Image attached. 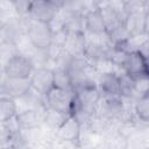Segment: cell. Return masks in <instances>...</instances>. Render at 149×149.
I'll use <instances>...</instances> for the list:
<instances>
[{
	"label": "cell",
	"mask_w": 149,
	"mask_h": 149,
	"mask_svg": "<svg viewBox=\"0 0 149 149\" xmlns=\"http://www.w3.org/2000/svg\"><path fill=\"white\" fill-rule=\"evenodd\" d=\"M84 21H85V31L87 33L97 34V33L106 31L101 12H100V8L98 7L87 12L84 15Z\"/></svg>",
	"instance_id": "2e32d148"
},
{
	"label": "cell",
	"mask_w": 149,
	"mask_h": 149,
	"mask_svg": "<svg viewBox=\"0 0 149 149\" xmlns=\"http://www.w3.org/2000/svg\"><path fill=\"white\" fill-rule=\"evenodd\" d=\"M47 107L36 109H26L16 113V118L21 129H30L43 125Z\"/></svg>",
	"instance_id": "7c38bea8"
},
{
	"label": "cell",
	"mask_w": 149,
	"mask_h": 149,
	"mask_svg": "<svg viewBox=\"0 0 149 149\" xmlns=\"http://www.w3.org/2000/svg\"><path fill=\"white\" fill-rule=\"evenodd\" d=\"M93 1H94V3L97 5V7H99V6H100V5L104 2V0H93Z\"/></svg>",
	"instance_id": "836d02e7"
},
{
	"label": "cell",
	"mask_w": 149,
	"mask_h": 149,
	"mask_svg": "<svg viewBox=\"0 0 149 149\" xmlns=\"http://www.w3.org/2000/svg\"><path fill=\"white\" fill-rule=\"evenodd\" d=\"M48 1H49L50 3H52L54 6H56L57 8H62L66 0H48Z\"/></svg>",
	"instance_id": "1f68e13d"
},
{
	"label": "cell",
	"mask_w": 149,
	"mask_h": 149,
	"mask_svg": "<svg viewBox=\"0 0 149 149\" xmlns=\"http://www.w3.org/2000/svg\"><path fill=\"white\" fill-rule=\"evenodd\" d=\"M97 85L101 94L120 95L119 94V73L105 72L97 77Z\"/></svg>",
	"instance_id": "9a60e30c"
},
{
	"label": "cell",
	"mask_w": 149,
	"mask_h": 149,
	"mask_svg": "<svg viewBox=\"0 0 149 149\" xmlns=\"http://www.w3.org/2000/svg\"><path fill=\"white\" fill-rule=\"evenodd\" d=\"M79 132H80V123H79V121L74 116L69 115L66 118V120L61 125V127L54 133V139L72 141V142H77L78 143Z\"/></svg>",
	"instance_id": "4fadbf2b"
},
{
	"label": "cell",
	"mask_w": 149,
	"mask_h": 149,
	"mask_svg": "<svg viewBox=\"0 0 149 149\" xmlns=\"http://www.w3.org/2000/svg\"><path fill=\"white\" fill-rule=\"evenodd\" d=\"M107 34H108V37H109V40H111L112 44L121 43V42L126 41V40L130 36V35H129V33H128V30L126 29V27H125V24H123V23H121L120 26H118V27H115L114 29L109 30Z\"/></svg>",
	"instance_id": "d4e9b609"
},
{
	"label": "cell",
	"mask_w": 149,
	"mask_h": 149,
	"mask_svg": "<svg viewBox=\"0 0 149 149\" xmlns=\"http://www.w3.org/2000/svg\"><path fill=\"white\" fill-rule=\"evenodd\" d=\"M134 93V79L125 72L119 73V94L122 98H132Z\"/></svg>",
	"instance_id": "7402d4cb"
},
{
	"label": "cell",
	"mask_w": 149,
	"mask_h": 149,
	"mask_svg": "<svg viewBox=\"0 0 149 149\" xmlns=\"http://www.w3.org/2000/svg\"><path fill=\"white\" fill-rule=\"evenodd\" d=\"M85 43H86V37L84 31H68L66 40L63 48L72 57L84 56Z\"/></svg>",
	"instance_id": "5bb4252c"
},
{
	"label": "cell",
	"mask_w": 149,
	"mask_h": 149,
	"mask_svg": "<svg viewBox=\"0 0 149 149\" xmlns=\"http://www.w3.org/2000/svg\"><path fill=\"white\" fill-rule=\"evenodd\" d=\"M30 87L29 78H13L7 77L2 84H0V98L16 99L22 95Z\"/></svg>",
	"instance_id": "ba28073f"
},
{
	"label": "cell",
	"mask_w": 149,
	"mask_h": 149,
	"mask_svg": "<svg viewBox=\"0 0 149 149\" xmlns=\"http://www.w3.org/2000/svg\"><path fill=\"white\" fill-rule=\"evenodd\" d=\"M66 35H68L66 29H62L59 31L52 33V35H51V42L50 43H52L55 45H58V47H63L64 43H65V40H66Z\"/></svg>",
	"instance_id": "f1b7e54d"
},
{
	"label": "cell",
	"mask_w": 149,
	"mask_h": 149,
	"mask_svg": "<svg viewBox=\"0 0 149 149\" xmlns=\"http://www.w3.org/2000/svg\"><path fill=\"white\" fill-rule=\"evenodd\" d=\"M16 106V113L26 109H36L42 107H48L45 102V94H42L34 87H29L22 95L14 99Z\"/></svg>",
	"instance_id": "52a82bcc"
},
{
	"label": "cell",
	"mask_w": 149,
	"mask_h": 149,
	"mask_svg": "<svg viewBox=\"0 0 149 149\" xmlns=\"http://www.w3.org/2000/svg\"><path fill=\"white\" fill-rule=\"evenodd\" d=\"M73 97H74L73 88H61L52 86L45 93V102L47 106L50 108L70 114L69 112Z\"/></svg>",
	"instance_id": "3957f363"
},
{
	"label": "cell",
	"mask_w": 149,
	"mask_h": 149,
	"mask_svg": "<svg viewBox=\"0 0 149 149\" xmlns=\"http://www.w3.org/2000/svg\"><path fill=\"white\" fill-rule=\"evenodd\" d=\"M31 3H33V0H12L14 13L17 16L28 15L30 7H31Z\"/></svg>",
	"instance_id": "484cf974"
},
{
	"label": "cell",
	"mask_w": 149,
	"mask_h": 149,
	"mask_svg": "<svg viewBox=\"0 0 149 149\" xmlns=\"http://www.w3.org/2000/svg\"><path fill=\"white\" fill-rule=\"evenodd\" d=\"M136 51H139L146 59H148V56H149V41H148V38L144 40V41L139 45V48H137Z\"/></svg>",
	"instance_id": "f546056e"
},
{
	"label": "cell",
	"mask_w": 149,
	"mask_h": 149,
	"mask_svg": "<svg viewBox=\"0 0 149 149\" xmlns=\"http://www.w3.org/2000/svg\"><path fill=\"white\" fill-rule=\"evenodd\" d=\"M54 86L61 88H72L71 78L66 70L64 69H55L54 71Z\"/></svg>",
	"instance_id": "cb8c5ba5"
},
{
	"label": "cell",
	"mask_w": 149,
	"mask_h": 149,
	"mask_svg": "<svg viewBox=\"0 0 149 149\" xmlns=\"http://www.w3.org/2000/svg\"><path fill=\"white\" fill-rule=\"evenodd\" d=\"M10 16H13V15H12V14H9L8 12H6L3 8H1V7H0V26H2V24H3V23H5V22L10 17Z\"/></svg>",
	"instance_id": "4dcf8cb0"
},
{
	"label": "cell",
	"mask_w": 149,
	"mask_h": 149,
	"mask_svg": "<svg viewBox=\"0 0 149 149\" xmlns=\"http://www.w3.org/2000/svg\"><path fill=\"white\" fill-rule=\"evenodd\" d=\"M70 114H68V113H63V112L56 111L54 108L47 107L45 115H44V121H43V126L54 134L61 127V125L66 120V118Z\"/></svg>",
	"instance_id": "ac0fdd59"
},
{
	"label": "cell",
	"mask_w": 149,
	"mask_h": 149,
	"mask_svg": "<svg viewBox=\"0 0 149 149\" xmlns=\"http://www.w3.org/2000/svg\"><path fill=\"white\" fill-rule=\"evenodd\" d=\"M7 78L6 76V72H5V69L2 66H0V84H2L5 81V79Z\"/></svg>",
	"instance_id": "d6a6232c"
},
{
	"label": "cell",
	"mask_w": 149,
	"mask_h": 149,
	"mask_svg": "<svg viewBox=\"0 0 149 149\" xmlns=\"http://www.w3.org/2000/svg\"><path fill=\"white\" fill-rule=\"evenodd\" d=\"M19 52L17 45L10 41H1L0 42V66L5 68V65Z\"/></svg>",
	"instance_id": "ffe728a7"
},
{
	"label": "cell",
	"mask_w": 149,
	"mask_h": 149,
	"mask_svg": "<svg viewBox=\"0 0 149 149\" xmlns=\"http://www.w3.org/2000/svg\"><path fill=\"white\" fill-rule=\"evenodd\" d=\"M101 12V16L104 20V24H105V29L108 33L109 30L114 29L115 27L120 26L121 23H123L126 15H123L122 13L115 10L114 8L109 7V6H104L100 8Z\"/></svg>",
	"instance_id": "e0dca14e"
},
{
	"label": "cell",
	"mask_w": 149,
	"mask_h": 149,
	"mask_svg": "<svg viewBox=\"0 0 149 149\" xmlns=\"http://www.w3.org/2000/svg\"><path fill=\"white\" fill-rule=\"evenodd\" d=\"M134 113L139 120L149 122V93H147L135 100Z\"/></svg>",
	"instance_id": "44dd1931"
},
{
	"label": "cell",
	"mask_w": 149,
	"mask_h": 149,
	"mask_svg": "<svg viewBox=\"0 0 149 149\" xmlns=\"http://www.w3.org/2000/svg\"><path fill=\"white\" fill-rule=\"evenodd\" d=\"M123 111V101L120 95H109V94H101L95 104L94 114L116 119L120 121L121 114Z\"/></svg>",
	"instance_id": "7a4b0ae2"
},
{
	"label": "cell",
	"mask_w": 149,
	"mask_h": 149,
	"mask_svg": "<svg viewBox=\"0 0 149 149\" xmlns=\"http://www.w3.org/2000/svg\"><path fill=\"white\" fill-rule=\"evenodd\" d=\"M3 69H5L7 77L29 78L35 68H34L31 61L27 56H24L22 54H17L5 65Z\"/></svg>",
	"instance_id": "5b68a950"
},
{
	"label": "cell",
	"mask_w": 149,
	"mask_h": 149,
	"mask_svg": "<svg viewBox=\"0 0 149 149\" xmlns=\"http://www.w3.org/2000/svg\"><path fill=\"white\" fill-rule=\"evenodd\" d=\"M64 17V29L68 31H85V21L83 13H69L59 8Z\"/></svg>",
	"instance_id": "d6986e66"
},
{
	"label": "cell",
	"mask_w": 149,
	"mask_h": 149,
	"mask_svg": "<svg viewBox=\"0 0 149 149\" xmlns=\"http://www.w3.org/2000/svg\"><path fill=\"white\" fill-rule=\"evenodd\" d=\"M16 114L15 100L10 98H0V122Z\"/></svg>",
	"instance_id": "603a6c76"
},
{
	"label": "cell",
	"mask_w": 149,
	"mask_h": 149,
	"mask_svg": "<svg viewBox=\"0 0 149 149\" xmlns=\"http://www.w3.org/2000/svg\"><path fill=\"white\" fill-rule=\"evenodd\" d=\"M30 86L45 94L54 86V72L52 70L43 66L35 68L30 76Z\"/></svg>",
	"instance_id": "30bf717a"
},
{
	"label": "cell",
	"mask_w": 149,
	"mask_h": 149,
	"mask_svg": "<svg viewBox=\"0 0 149 149\" xmlns=\"http://www.w3.org/2000/svg\"><path fill=\"white\" fill-rule=\"evenodd\" d=\"M31 21L33 19L29 16V14L24 16H17V15L10 16L2 26H0L1 40L10 41L15 43L23 35H27Z\"/></svg>",
	"instance_id": "6da1fadb"
},
{
	"label": "cell",
	"mask_w": 149,
	"mask_h": 149,
	"mask_svg": "<svg viewBox=\"0 0 149 149\" xmlns=\"http://www.w3.org/2000/svg\"><path fill=\"white\" fill-rule=\"evenodd\" d=\"M123 72L133 79L139 77H148V59H146L139 51H130L127 54L125 62L121 65Z\"/></svg>",
	"instance_id": "277c9868"
},
{
	"label": "cell",
	"mask_w": 149,
	"mask_h": 149,
	"mask_svg": "<svg viewBox=\"0 0 149 149\" xmlns=\"http://www.w3.org/2000/svg\"><path fill=\"white\" fill-rule=\"evenodd\" d=\"M123 24L128 30L130 36L148 34L149 26H148V10H140L127 14Z\"/></svg>",
	"instance_id": "9c48e42d"
},
{
	"label": "cell",
	"mask_w": 149,
	"mask_h": 149,
	"mask_svg": "<svg viewBox=\"0 0 149 149\" xmlns=\"http://www.w3.org/2000/svg\"><path fill=\"white\" fill-rule=\"evenodd\" d=\"M59 8L50 3L48 0H34L29 10V16L40 22H49L58 12Z\"/></svg>",
	"instance_id": "8fae6325"
},
{
	"label": "cell",
	"mask_w": 149,
	"mask_h": 149,
	"mask_svg": "<svg viewBox=\"0 0 149 149\" xmlns=\"http://www.w3.org/2000/svg\"><path fill=\"white\" fill-rule=\"evenodd\" d=\"M48 26H49V29L51 33H56V31H59L62 29H64V17L62 15V13L57 12V14L48 22Z\"/></svg>",
	"instance_id": "4316f807"
},
{
	"label": "cell",
	"mask_w": 149,
	"mask_h": 149,
	"mask_svg": "<svg viewBox=\"0 0 149 149\" xmlns=\"http://www.w3.org/2000/svg\"><path fill=\"white\" fill-rule=\"evenodd\" d=\"M2 123H3V126L7 128V130L12 135H15V134H17L21 130L20 125H19V121H17V118H16V114H14L13 116H10L7 120L2 121Z\"/></svg>",
	"instance_id": "83f0119b"
},
{
	"label": "cell",
	"mask_w": 149,
	"mask_h": 149,
	"mask_svg": "<svg viewBox=\"0 0 149 149\" xmlns=\"http://www.w3.org/2000/svg\"><path fill=\"white\" fill-rule=\"evenodd\" d=\"M51 35L52 33L49 29V26L47 22H40L33 20L28 31L27 36L30 40V42L36 47L41 49H47L51 42Z\"/></svg>",
	"instance_id": "8992f818"
}]
</instances>
